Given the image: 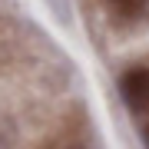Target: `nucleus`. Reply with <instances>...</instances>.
<instances>
[{
	"instance_id": "f257e3e1",
	"label": "nucleus",
	"mask_w": 149,
	"mask_h": 149,
	"mask_svg": "<svg viewBox=\"0 0 149 149\" xmlns=\"http://www.w3.org/2000/svg\"><path fill=\"white\" fill-rule=\"evenodd\" d=\"M119 90H123V100H126L129 109L146 113V109H149V66L126 70L123 80H119Z\"/></svg>"
},
{
	"instance_id": "f03ea898",
	"label": "nucleus",
	"mask_w": 149,
	"mask_h": 149,
	"mask_svg": "<svg viewBox=\"0 0 149 149\" xmlns=\"http://www.w3.org/2000/svg\"><path fill=\"white\" fill-rule=\"evenodd\" d=\"M109 10L126 23H139L149 17V0H106Z\"/></svg>"
},
{
	"instance_id": "7ed1b4c3",
	"label": "nucleus",
	"mask_w": 149,
	"mask_h": 149,
	"mask_svg": "<svg viewBox=\"0 0 149 149\" xmlns=\"http://www.w3.org/2000/svg\"><path fill=\"white\" fill-rule=\"evenodd\" d=\"M143 139H146V149H149V126H146V133H143Z\"/></svg>"
},
{
	"instance_id": "20e7f679",
	"label": "nucleus",
	"mask_w": 149,
	"mask_h": 149,
	"mask_svg": "<svg viewBox=\"0 0 149 149\" xmlns=\"http://www.w3.org/2000/svg\"><path fill=\"white\" fill-rule=\"evenodd\" d=\"M73 149H80V146H73Z\"/></svg>"
}]
</instances>
